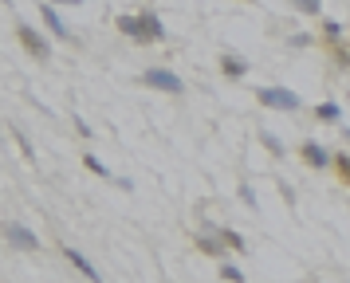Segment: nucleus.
I'll return each instance as SVG.
<instances>
[{"label":"nucleus","mask_w":350,"mask_h":283,"mask_svg":"<svg viewBox=\"0 0 350 283\" xmlns=\"http://www.w3.org/2000/svg\"><path fill=\"white\" fill-rule=\"evenodd\" d=\"M334 63H338V67H350V47L347 44L334 47Z\"/></svg>","instance_id":"412c9836"},{"label":"nucleus","mask_w":350,"mask_h":283,"mask_svg":"<svg viewBox=\"0 0 350 283\" xmlns=\"http://www.w3.org/2000/svg\"><path fill=\"white\" fill-rule=\"evenodd\" d=\"M221 240H224V248H232V252H248V240L237 232V228H221Z\"/></svg>","instance_id":"9b49d317"},{"label":"nucleus","mask_w":350,"mask_h":283,"mask_svg":"<svg viewBox=\"0 0 350 283\" xmlns=\"http://www.w3.org/2000/svg\"><path fill=\"white\" fill-rule=\"evenodd\" d=\"M142 83L146 87H154V91H170V94L185 91V83H181L174 71H165V67H150V71H142Z\"/></svg>","instance_id":"39448f33"},{"label":"nucleus","mask_w":350,"mask_h":283,"mask_svg":"<svg viewBox=\"0 0 350 283\" xmlns=\"http://www.w3.org/2000/svg\"><path fill=\"white\" fill-rule=\"evenodd\" d=\"M0 232H4V240H8L12 248H20V252H36L40 248V236H36L28 224H20V220H4Z\"/></svg>","instance_id":"20e7f679"},{"label":"nucleus","mask_w":350,"mask_h":283,"mask_svg":"<svg viewBox=\"0 0 350 283\" xmlns=\"http://www.w3.org/2000/svg\"><path fill=\"white\" fill-rule=\"evenodd\" d=\"M193 240H197V252H205V256H217V260H221L224 252V240H221V232H197L193 236Z\"/></svg>","instance_id":"1a4fd4ad"},{"label":"nucleus","mask_w":350,"mask_h":283,"mask_svg":"<svg viewBox=\"0 0 350 283\" xmlns=\"http://www.w3.org/2000/svg\"><path fill=\"white\" fill-rule=\"evenodd\" d=\"M83 165H87L91 173H98V177H111V170H107V165H103V161H98L95 154H87V157H83Z\"/></svg>","instance_id":"a211bd4d"},{"label":"nucleus","mask_w":350,"mask_h":283,"mask_svg":"<svg viewBox=\"0 0 350 283\" xmlns=\"http://www.w3.org/2000/svg\"><path fill=\"white\" fill-rule=\"evenodd\" d=\"M16 40L24 44V51H28L32 59H40V63H48V59H51V44L32 28V24H28V20H20V24H16Z\"/></svg>","instance_id":"7ed1b4c3"},{"label":"nucleus","mask_w":350,"mask_h":283,"mask_svg":"<svg viewBox=\"0 0 350 283\" xmlns=\"http://www.w3.org/2000/svg\"><path fill=\"white\" fill-rule=\"evenodd\" d=\"M311 44H315V40H311L307 31H295V36H291V47H311Z\"/></svg>","instance_id":"4be33fe9"},{"label":"nucleus","mask_w":350,"mask_h":283,"mask_svg":"<svg viewBox=\"0 0 350 283\" xmlns=\"http://www.w3.org/2000/svg\"><path fill=\"white\" fill-rule=\"evenodd\" d=\"M221 71L228 79H244L252 67H248V59H244V55H237V51H224V55H221Z\"/></svg>","instance_id":"6e6552de"},{"label":"nucleus","mask_w":350,"mask_h":283,"mask_svg":"<svg viewBox=\"0 0 350 283\" xmlns=\"http://www.w3.org/2000/svg\"><path fill=\"white\" fill-rule=\"evenodd\" d=\"M334 173H338V181L342 185H350V154L342 150V154H334Z\"/></svg>","instance_id":"4468645a"},{"label":"nucleus","mask_w":350,"mask_h":283,"mask_svg":"<svg viewBox=\"0 0 350 283\" xmlns=\"http://www.w3.org/2000/svg\"><path fill=\"white\" fill-rule=\"evenodd\" d=\"M315 118H319V122H338V118H342V110H338V103H319Z\"/></svg>","instance_id":"f8f14e48"},{"label":"nucleus","mask_w":350,"mask_h":283,"mask_svg":"<svg viewBox=\"0 0 350 283\" xmlns=\"http://www.w3.org/2000/svg\"><path fill=\"white\" fill-rule=\"evenodd\" d=\"M12 138H16V146H20V154L28 157V161H36V150H32V142L24 138V130H20V126H12Z\"/></svg>","instance_id":"dca6fc26"},{"label":"nucleus","mask_w":350,"mask_h":283,"mask_svg":"<svg viewBox=\"0 0 350 283\" xmlns=\"http://www.w3.org/2000/svg\"><path fill=\"white\" fill-rule=\"evenodd\" d=\"M118 31L130 36L134 44H158V40H165V20H161L158 12L118 16Z\"/></svg>","instance_id":"f257e3e1"},{"label":"nucleus","mask_w":350,"mask_h":283,"mask_svg":"<svg viewBox=\"0 0 350 283\" xmlns=\"http://www.w3.org/2000/svg\"><path fill=\"white\" fill-rule=\"evenodd\" d=\"M64 256H67V260H71L75 267H79V271H83V275H87L91 283H103V271H95V264H91V260H87V256H83L79 248H71V244H64Z\"/></svg>","instance_id":"0eeeda50"},{"label":"nucleus","mask_w":350,"mask_h":283,"mask_svg":"<svg viewBox=\"0 0 350 283\" xmlns=\"http://www.w3.org/2000/svg\"><path fill=\"white\" fill-rule=\"evenodd\" d=\"M260 107L295 114V110H303V98L295 91H287V87H260Z\"/></svg>","instance_id":"f03ea898"},{"label":"nucleus","mask_w":350,"mask_h":283,"mask_svg":"<svg viewBox=\"0 0 350 283\" xmlns=\"http://www.w3.org/2000/svg\"><path fill=\"white\" fill-rule=\"evenodd\" d=\"M237 193H240V201L248 204V208H256V193H252V185H248V181H240Z\"/></svg>","instance_id":"aec40b11"},{"label":"nucleus","mask_w":350,"mask_h":283,"mask_svg":"<svg viewBox=\"0 0 350 283\" xmlns=\"http://www.w3.org/2000/svg\"><path fill=\"white\" fill-rule=\"evenodd\" d=\"M299 157L307 161V165H311V170H331V165H334L331 150H327V146H319L315 138H307V142L299 146Z\"/></svg>","instance_id":"423d86ee"},{"label":"nucleus","mask_w":350,"mask_h":283,"mask_svg":"<svg viewBox=\"0 0 350 283\" xmlns=\"http://www.w3.org/2000/svg\"><path fill=\"white\" fill-rule=\"evenodd\" d=\"M323 36H327V40H331L334 47L342 44V24H338V20H327V16H323Z\"/></svg>","instance_id":"2eb2a0df"},{"label":"nucleus","mask_w":350,"mask_h":283,"mask_svg":"<svg viewBox=\"0 0 350 283\" xmlns=\"http://www.w3.org/2000/svg\"><path fill=\"white\" fill-rule=\"evenodd\" d=\"M40 20L48 24V31H51V36H59V40H71V31H67V24L59 20V12H55L51 4H40Z\"/></svg>","instance_id":"9d476101"},{"label":"nucleus","mask_w":350,"mask_h":283,"mask_svg":"<svg viewBox=\"0 0 350 283\" xmlns=\"http://www.w3.org/2000/svg\"><path fill=\"white\" fill-rule=\"evenodd\" d=\"M260 142H264V146H268V154L271 157H284L287 150H284V142L275 138V134H271V130H260Z\"/></svg>","instance_id":"ddd939ff"},{"label":"nucleus","mask_w":350,"mask_h":283,"mask_svg":"<svg viewBox=\"0 0 350 283\" xmlns=\"http://www.w3.org/2000/svg\"><path fill=\"white\" fill-rule=\"evenodd\" d=\"M221 280H228V283H244V271H240L237 264H228V260H224V264H221Z\"/></svg>","instance_id":"f3484780"},{"label":"nucleus","mask_w":350,"mask_h":283,"mask_svg":"<svg viewBox=\"0 0 350 283\" xmlns=\"http://www.w3.org/2000/svg\"><path fill=\"white\" fill-rule=\"evenodd\" d=\"M295 12H303V16H323V4H315V0H299V4H295Z\"/></svg>","instance_id":"6ab92c4d"},{"label":"nucleus","mask_w":350,"mask_h":283,"mask_svg":"<svg viewBox=\"0 0 350 283\" xmlns=\"http://www.w3.org/2000/svg\"><path fill=\"white\" fill-rule=\"evenodd\" d=\"M75 126H79L83 138H91V126H87V118H79V114H75Z\"/></svg>","instance_id":"5701e85b"},{"label":"nucleus","mask_w":350,"mask_h":283,"mask_svg":"<svg viewBox=\"0 0 350 283\" xmlns=\"http://www.w3.org/2000/svg\"><path fill=\"white\" fill-rule=\"evenodd\" d=\"M342 134H347V142H350V126H347V130H342Z\"/></svg>","instance_id":"b1692460"}]
</instances>
